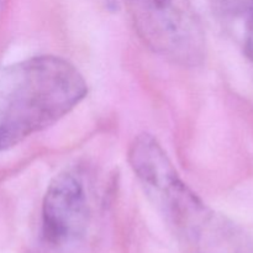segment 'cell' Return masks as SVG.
<instances>
[{
  "instance_id": "cell-4",
  "label": "cell",
  "mask_w": 253,
  "mask_h": 253,
  "mask_svg": "<svg viewBox=\"0 0 253 253\" xmlns=\"http://www.w3.org/2000/svg\"><path fill=\"white\" fill-rule=\"evenodd\" d=\"M90 220V203L83 175L74 169L58 173L48 184L42 203V232L52 245L83 236Z\"/></svg>"
},
{
  "instance_id": "cell-5",
  "label": "cell",
  "mask_w": 253,
  "mask_h": 253,
  "mask_svg": "<svg viewBox=\"0 0 253 253\" xmlns=\"http://www.w3.org/2000/svg\"><path fill=\"white\" fill-rule=\"evenodd\" d=\"M235 5L244 17V48L245 53L253 62V0H235Z\"/></svg>"
},
{
  "instance_id": "cell-2",
  "label": "cell",
  "mask_w": 253,
  "mask_h": 253,
  "mask_svg": "<svg viewBox=\"0 0 253 253\" xmlns=\"http://www.w3.org/2000/svg\"><path fill=\"white\" fill-rule=\"evenodd\" d=\"M88 94L74 64L58 56H35L0 72V151L54 125Z\"/></svg>"
},
{
  "instance_id": "cell-3",
  "label": "cell",
  "mask_w": 253,
  "mask_h": 253,
  "mask_svg": "<svg viewBox=\"0 0 253 253\" xmlns=\"http://www.w3.org/2000/svg\"><path fill=\"white\" fill-rule=\"evenodd\" d=\"M143 43L167 61L198 67L207 53L205 34L190 0H124Z\"/></svg>"
},
{
  "instance_id": "cell-1",
  "label": "cell",
  "mask_w": 253,
  "mask_h": 253,
  "mask_svg": "<svg viewBox=\"0 0 253 253\" xmlns=\"http://www.w3.org/2000/svg\"><path fill=\"white\" fill-rule=\"evenodd\" d=\"M127 158L146 197L182 244L195 253H251L242 232L180 178L157 138L137 135Z\"/></svg>"
}]
</instances>
